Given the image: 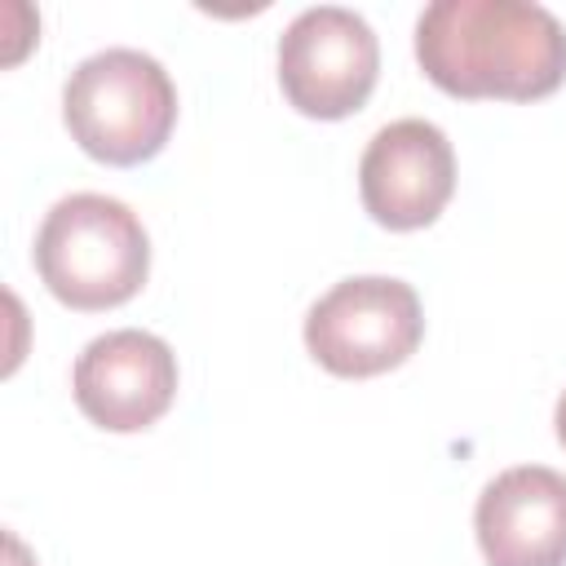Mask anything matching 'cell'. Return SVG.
I'll return each mask as SVG.
<instances>
[{
	"label": "cell",
	"mask_w": 566,
	"mask_h": 566,
	"mask_svg": "<svg viewBox=\"0 0 566 566\" xmlns=\"http://www.w3.org/2000/svg\"><path fill=\"white\" fill-rule=\"evenodd\" d=\"M424 336L420 296L402 279L358 274L327 287L305 314V349L345 380L394 371Z\"/></svg>",
	"instance_id": "4"
},
{
	"label": "cell",
	"mask_w": 566,
	"mask_h": 566,
	"mask_svg": "<svg viewBox=\"0 0 566 566\" xmlns=\"http://www.w3.org/2000/svg\"><path fill=\"white\" fill-rule=\"evenodd\" d=\"M486 566H566V473L517 464L495 473L473 509Z\"/></svg>",
	"instance_id": "8"
},
{
	"label": "cell",
	"mask_w": 566,
	"mask_h": 566,
	"mask_svg": "<svg viewBox=\"0 0 566 566\" xmlns=\"http://www.w3.org/2000/svg\"><path fill=\"white\" fill-rule=\"evenodd\" d=\"M35 270L62 305L111 310L142 292L150 239L128 203L80 190L44 212L35 234Z\"/></svg>",
	"instance_id": "2"
},
{
	"label": "cell",
	"mask_w": 566,
	"mask_h": 566,
	"mask_svg": "<svg viewBox=\"0 0 566 566\" xmlns=\"http://www.w3.org/2000/svg\"><path fill=\"white\" fill-rule=\"evenodd\" d=\"M553 424H557V442L566 447V389H562V398H557V411H553Z\"/></svg>",
	"instance_id": "9"
},
{
	"label": "cell",
	"mask_w": 566,
	"mask_h": 566,
	"mask_svg": "<svg viewBox=\"0 0 566 566\" xmlns=\"http://www.w3.org/2000/svg\"><path fill=\"white\" fill-rule=\"evenodd\" d=\"M62 119L84 155L128 168L164 150L177 124V88L150 53L102 49L71 71Z\"/></svg>",
	"instance_id": "3"
},
{
	"label": "cell",
	"mask_w": 566,
	"mask_h": 566,
	"mask_svg": "<svg viewBox=\"0 0 566 566\" xmlns=\"http://www.w3.org/2000/svg\"><path fill=\"white\" fill-rule=\"evenodd\" d=\"M75 407L111 433H137L155 424L177 398V354L168 340L119 327L84 345L71 371Z\"/></svg>",
	"instance_id": "6"
},
{
	"label": "cell",
	"mask_w": 566,
	"mask_h": 566,
	"mask_svg": "<svg viewBox=\"0 0 566 566\" xmlns=\"http://www.w3.org/2000/svg\"><path fill=\"white\" fill-rule=\"evenodd\" d=\"M380 75V44L363 13L345 4H314L279 35L283 97L310 119H345L358 111Z\"/></svg>",
	"instance_id": "5"
},
{
	"label": "cell",
	"mask_w": 566,
	"mask_h": 566,
	"mask_svg": "<svg viewBox=\"0 0 566 566\" xmlns=\"http://www.w3.org/2000/svg\"><path fill=\"white\" fill-rule=\"evenodd\" d=\"M358 190L371 221L389 230H420L438 221L455 190V150L447 133L429 119L385 124L358 159Z\"/></svg>",
	"instance_id": "7"
},
{
	"label": "cell",
	"mask_w": 566,
	"mask_h": 566,
	"mask_svg": "<svg viewBox=\"0 0 566 566\" xmlns=\"http://www.w3.org/2000/svg\"><path fill=\"white\" fill-rule=\"evenodd\" d=\"M416 57L451 97L535 102L566 80V27L535 0H433Z\"/></svg>",
	"instance_id": "1"
}]
</instances>
